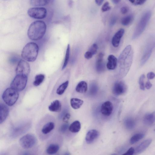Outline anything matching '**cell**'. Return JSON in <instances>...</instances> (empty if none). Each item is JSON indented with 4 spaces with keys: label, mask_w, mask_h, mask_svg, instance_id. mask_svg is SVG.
<instances>
[{
    "label": "cell",
    "mask_w": 155,
    "mask_h": 155,
    "mask_svg": "<svg viewBox=\"0 0 155 155\" xmlns=\"http://www.w3.org/2000/svg\"><path fill=\"white\" fill-rule=\"evenodd\" d=\"M18 91L11 87L6 89L2 95V98L6 104L9 106L13 105L18 98Z\"/></svg>",
    "instance_id": "5"
},
{
    "label": "cell",
    "mask_w": 155,
    "mask_h": 155,
    "mask_svg": "<svg viewBox=\"0 0 155 155\" xmlns=\"http://www.w3.org/2000/svg\"><path fill=\"white\" fill-rule=\"evenodd\" d=\"M151 139H147L138 146L135 150V154L140 153L144 151L150 145L152 142Z\"/></svg>",
    "instance_id": "15"
},
{
    "label": "cell",
    "mask_w": 155,
    "mask_h": 155,
    "mask_svg": "<svg viewBox=\"0 0 155 155\" xmlns=\"http://www.w3.org/2000/svg\"><path fill=\"white\" fill-rule=\"evenodd\" d=\"M70 53V45L69 44L68 45L66 49V52L65 55V57L64 60L63 65L62 67V69H64L67 66L69 58Z\"/></svg>",
    "instance_id": "33"
},
{
    "label": "cell",
    "mask_w": 155,
    "mask_h": 155,
    "mask_svg": "<svg viewBox=\"0 0 155 155\" xmlns=\"http://www.w3.org/2000/svg\"><path fill=\"white\" fill-rule=\"evenodd\" d=\"M155 46V43L150 45L147 47L141 60L140 64L141 65H143L149 58Z\"/></svg>",
    "instance_id": "16"
},
{
    "label": "cell",
    "mask_w": 155,
    "mask_h": 155,
    "mask_svg": "<svg viewBox=\"0 0 155 155\" xmlns=\"http://www.w3.org/2000/svg\"><path fill=\"white\" fill-rule=\"evenodd\" d=\"M127 89L126 85L122 81L116 82L114 84L112 89L113 93L116 95H120L124 94Z\"/></svg>",
    "instance_id": "10"
},
{
    "label": "cell",
    "mask_w": 155,
    "mask_h": 155,
    "mask_svg": "<svg viewBox=\"0 0 155 155\" xmlns=\"http://www.w3.org/2000/svg\"><path fill=\"white\" fill-rule=\"evenodd\" d=\"M71 117V115L69 113H67L65 114L63 117V121L65 123H67Z\"/></svg>",
    "instance_id": "37"
},
{
    "label": "cell",
    "mask_w": 155,
    "mask_h": 155,
    "mask_svg": "<svg viewBox=\"0 0 155 155\" xmlns=\"http://www.w3.org/2000/svg\"><path fill=\"white\" fill-rule=\"evenodd\" d=\"M144 124L147 125H150L155 122V111L153 112L146 114L143 118Z\"/></svg>",
    "instance_id": "20"
},
{
    "label": "cell",
    "mask_w": 155,
    "mask_h": 155,
    "mask_svg": "<svg viewBox=\"0 0 155 155\" xmlns=\"http://www.w3.org/2000/svg\"><path fill=\"white\" fill-rule=\"evenodd\" d=\"M143 134H137L133 136L130 139V143L131 144H134L139 141L144 137Z\"/></svg>",
    "instance_id": "30"
},
{
    "label": "cell",
    "mask_w": 155,
    "mask_h": 155,
    "mask_svg": "<svg viewBox=\"0 0 155 155\" xmlns=\"http://www.w3.org/2000/svg\"><path fill=\"white\" fill-rule=\"evenodd\" d=\"M117 18L115 16H113L111 18L110 21V25L111 26L114 25L116 22Z\"/></svg>",
    "instance_id": "40"
},
{
    "label": "cell",
    "mask_w": 155,
    "mask_h": 155,
    "mask_svg": "<svg viewBox=\"0 0 155 155\" xmlns=\"http://www.w3.org/2000/svg\"><path fill=\"white\" fill-rule=\"evenodd\" d=\"M104 1V0H95L96 4L98 6L101 5Z\"/></svg>",
    "instance_id": "45"
},
{
    "label": "cell",
    "mask_w": 155,
    "mask_h": 155,
    "mask_svg": "<svg viewBox=\"0 0 155 155\" xmlns=\"http://www.w3.org/2000/svg\"><path fill=\"white\" fill-rule=\"evenodd\" d=\"M38 51L39 47L37 44L33 42H29L23 48L21 56L26 61L33 62L37 58Z\"/></svg>",
    "instance_id": "3"
},
{
    "label": "cell",
    "mask_w": 155,
    "mask_h": 155,
    "mask_svg": "<svg viewBox=\"0 0 155 155\" xmlns=\"http://www.w3.org/2000/svg\"><path fill=\"white\" fill-rule=\"evenodd\" d=\"M74 4V2L72 0H68V5L69 7L71 8Z\"/></svg>",
    "instance_id": "46"
},
{
    "label": "cell",
    "mask_w": 155,
    "mask_h": 155,
    "mask_svg": "<svg viewBox=\"0 0 155 155\" xmlns=\"http://www.w3.org/2000/svg\"><path fill=\"white\" fill-rule=\"evenodd\" d=\"M133 16L129 15L123 18L121 20V24L124 26L129 25L133 20Z\"/></svg>",
    "instance_id": "32"
},
{
    "label": "cell",
    "mask_w": 155,
    "mask_h": 155,
    "mask_svg": "<svg viewBox=\"0 0 155 155\" xmlns=\"http://www.w3.org/2000/svg\"><path fill=\"white\" fill-rule=\"evenodd\" d=\"M145 75L144 74L141 75L139 80V84L140 85V88L142 90H144L145 88L144 80L145 78Z\"/></svg>",
    "instance_id": "34"
},
{
    "label": "cell",
    "mask_w": 155,
    "mask_h": 155,
    "mask_svg": "<svg viewBox=\"0 0 155 155\" xmlns=\"http://www.w3.org/2000/svg\"><path fill=\"white\" fill-rule=\"evenodd\" d=\"M51 0H30L32 5L35 6H44L48 5Z\"/></svg>",
    "instance_id": "25"
},
{
    "label": "cell",
    "mask_w": 155,
    "mask_h": 155,
    "mask_svg": "<svg viewBox=\"0 0 155 155\" xmlns=\"http://www.w3.org/2000/svg\"><path fill=\"white\" fill-rule=\"evenodd\" d=\"M9 112L8 107L3 104L0 105V123L4 122L7 118Z\"/></svg>",
    "instance_id": "18"
},
{
    "label": "cell",
    "mask_w": 155,
    "mask_h": 155,
    "mask_svg": "<svg viewBox=\"0 0 155 155\" xmlns=\"http://www.w3.org/2000/svg\"><path fill=\"white\" fill-rule=\"evenodd\" d=\"M135 149L133 147L130 148L123 155H132L134 154Z\"/></svg>",
    "instance_id": "38"
},
{
    "label": "cell",
    "mask_w": 155,
    "mask_h": 155,
    "mask_svg": "<svg viewBox=\"0 0 155 155\" xmlns=\"http://www.w3.org/2000/svg\"><path fill=\"white\" fill-rule=\"evenodd\" d=\"M48 109L52 112H60L61 109V104L60 102L57 100L53 101L49 106Z\"/></svg>",
    "instance_id": "19"
},
{
    "label": "cell",
    "mask_w": 155,
    "mask_h": 155,
    "mask_svg": "<svg viewBox=\"0 0 155 155\" xmlns=\"http://www.w3.org/2000/svg\"><path fill=\"white\" fill-rule=\"evenodd\" d=\"M36 139L32 134H28L21 137L19 140L20 146L23 148L28 149L33 146L36 143Z\"/></svg>",
    "instance_id": "8"
},
{
    "label": "cell",
    "mask_w": 155,
    "mask_h": 155,
    "mask_svg": "<svg viewBox=\"0 0 155 155\" xmlns=\"http://www.w3.org/2000/svg\"><path fill=\"white\" fill-rule=\"evenodd\" d=\"M27 80L26 76L16 75L11 83V87L18 91H21L25 88Z\"/></svg>",
    "instance_id": "6"
},
{
    "label": "cell",
    "mask_w": 155,
    "mask_h": 155,
    "mask_svg": "<svg viewBox=\"0 0 155 155\" xmlns=\"http://www.w3.org/2000/svg\"><path fill=\"white\" fill-rule=\"evenodd\" d=\"M124 33V29L121 28L114 34L112 38L111 41L112 45L114 47L117 48L119 46L121 39Z\"/></svg>",
    "instance_id": "12"
},
{
    "label": "cell",
    "mask_w": 155,
    "mask_h": 155,
    "mask_svg": "<svg viewBox=\"0 0 155 155\" xmlns=\"http://www.w3.org/2000/svg\"><path fill=\"white\" fill-rule=\"evenodd\" d=\"M45 78V75L42 74L37 75L35 77L33 85L35 86L40 85L43 81Z\"/></svg>",
    "instance_id": "31"
},
{
    "label": "cell",
    "mask_w": 155,
    "mask_h": 155,
    "mask_svg": "<svg viewBox=\"0 0 155 155\" xmlns=\"http://www.w3.org/2000/svg\"><path fill=\"white\" fill-rule=\"evenodd\" d=\"M84 101L80 99L75 98H71L70 100V104L71 107L74 109L79 108L82 105Z\"/></svg>",
    "instance_id": "23"
},
{
    "label": "cell",
    "mask_w": 155,
    "mask_h": 155,
    "mask_svg": "<svg viewBox=\"0 0 155 155\" xmlns=\"http://www.w3.org/2000/svg\"><path fill=\"white\" fill-rule=\"evenodd\" d=\"M104 54L100 53L98 55L96 63V69L98 73H101L105 70V65L103 61Z\"/></svg>",
    "instance_id": "13"
},
{
    "label": "cell",
    "mask_w": 155,
    "mask_h": 155,
    "mask_svg": "<svg viewBox=\"0 0 155 155\" xmlns=\"http://www.w3.org/2000/svg\"><path fill=\"white\" fill-rule=\"evenodd\" d=\"M46 28V25L44 21L38 20L34 21L29 27L27 32L28 36L31 40H38L44 35Z\"/></svg>",
    "instance_id": "2"
},
{
    "label": "cell",
    "mask_w": 155,
    "mask_h": 155,
    "mask_svg": "<svg viewBox=\"0 0 155 155\" xmlns=\"http://www.w3.org/2000/svg\"><path fill=\"white\" fill-rule=\"evenodd\" d=\"M151 16L150 11L145 13L141 17L133 35L132 38L135 39L139 37L144 30Z\"/></svg>",
    "instance_id": "4"
},
{
    "label": "cell",
    "mask_w": 155,
    "mask_h": 155,
    "mask_svg": "<svg viewBox=\"0 0 155 155\" xmlns=\"http://www.w3.org/2000/svg\"><path fill=\"white\" fill-rule=\"evenodd\" d=\"M125 124L126 128L130 130L134 129L135 127L136 123L135 120L130 117L127 118L124 121Z\"/></svg>",
    "instance_id": "28"
},
{
    "label": "cell",
    "mask_w": 155,
    "mask_h": 155,
    "mask_svg": "<svg viewBox=\"0 0 155 155\" xmlns=\"http://www.w3.org/2000/svg\"><path fill=\"white\" fill-rule=\"evenodd\" d=\"M28 14L30 17L37 19L45 18L47 15L46 9L43 7L30 8L28 11Z\"/></svg>",
    "instance_id": "7"
},
{
    "label": "cell",
    "mask_w": 155,
    "mask_h": 155,
    "mask_svg": "<svg viewBox=\"0 0 155 155\" xmlns=\"http://www.w3.org/2000/svg\"><path fill=\"white\" fill-rule=\"evenodd\" d=\"M69 127L68 124H63L60 128V130L62 133L65 132L67 130Z\"/></svg>",
    "instance_id": "39"
},
{
    "label": "cell",
    "mask_w": 155,
    "mask_h": 155,
    "mask_svg": "<svg viewBox=\"0 0 155 155\" xmlns=\"http://www.w3.org/2000/svg\"><path fill=\"white\" fill-rule=\"evenodd\" d=\"M108 61L106 64L107 68L109 70H114L117 67L118 61L117 58L114 55L110 54L107 58Z\"/></svg>",
    "instance_id": "17"
},
{
    "label": "cell",
    "mask_w": 155,
    "mask_h": 155,
    "mask_svg": "<svg viewBox=\"0 0 155 155\" xmlns=\"http://www.w3.org/2000/svg\"><path fill=\"white\" fill-rule=\"evenodd\" d=\"M113 110L112 103L109 101H107L103 103L101 108L102 114L106 116H109L111 114Z\"/></svg>",
    "instance_id": "11"
},
{
    "label": "cell",
    "mask_w": 155,
    "mask_h": 155,
    "mask_svg": "<svg viewBox=\"0 0 155 155\" xmlns=\"http://www.w3.org/2000/svg\"><path fill=\"white\" fill-rule=\"evenodd\" d=\"M152 86V84L148 80L147 81L145 84V87L147 89H149Z\"/></svg>",
    "instance_id": "44"
},
{
    "label": "cell",
    "mask_w": 155,
    "mask_h": 155,
    "mask_svg": "<svg viewBox=\"0 0 155 155\" xmlns=\"http://www.w3.org/2000/svg\"><path fill=\"white\" fill-rule=\"evenodd\" d=\"M129 1L132 3L134 4L135 2V0H129Z\"/></svg>",
    "instance_id": "48"
},
{
    "label": "cell",
    "mask_w": 155,
    "mask_h": 155,
    "mask_svg": "<svg viewBox=\"0 0 155 155\" xmlns=\"http://www.w3.org/2000/svg\"><path fill=\"white\" fill-rule=\"evenodd\" d=\"M128 11L129 8L127 6L123 7L120 9V12L123 14L127 13Z\"/></svg>",
    "instance_id": "42"
},
{
    "label": "cell",
    "mask_w": 155,
    "mask_h": 155,
    "mask_svg": "<svg viewBox=\"0 0 155 155\" xmlns=\"http://www.w3.org/2000/svg\"><path fill=\"white\" fill-rule=\"evenodd\" d=\"M68 84L69 81H67L60 85L57 90V94L59 95L63 94L67 88Z\"/></svg>",
    "instance_id": "29"
},
{
    "label": "cell",
    "mask_w": 155,
    "mask_h": 155,
    "mask_svg": "<svg viewBox=\"0 0 155 155\" xmlns=\"http://www.w3.org/2000/svg\"><path fill=\"white\" fill-rule=\"evenodd\" d=\"M54 127V124L52 122H49L45 124L43 127L41 131L44 134H47L53 130Z\"/></svg>",
    "instance_id": "26"
},
{
    "label": "cell",
    "mask_w": 155,
    "mask_h": 155,
    "mask_svg": "<svg viewBox=\"0 0 155 155\" xmlns=\"http://www.w3.org/2000/svg\"><path fill=\"white\" fill-rule=\"evenodd\" d=\"M111 9V7L109 5L108 2H105L102 5L101 10L102 12H105L110 10Z\"/></svg>",
    "instance_id": "36"
},
{
    "label": "cell",
    "mask_w": 155,
    "mask_h": 155,
    "mask_svg": "<svg viewBox=\"0 0 155 155\" xmlns=\"http://www.w3.org/2000/svg\"><path fill=\"white\" fill-rule=\"evenodd\" d=\"M147 77L149 80H151L155 77V74L153 72H150L147 74Z\"/></svg>",
    "instance_id": "41"
},
{
    "label": "cell",
    "mask_w": 155,
    "mask_h": 155,
    "mask_svg": "<svg viewBox=\"0 0 155 155\" xmlns=\"http://www.w3.org/2000/svg\"><path fill=\"white\" fill-rule=\"evenodd\" d=\"M89 90L90 93L92 94L96 93L98 90V87L97 84L94 82L91 83L90 86Z\"/></svg>",
    "instance_id": "35"
},
{
    "label": "cell",
    "mask_w": 155,
    "mask_h": 155,
    "mask_svg": "<svg viewBox=\"0 0 155 155\" xmlns=\"http://www.w3.org/2000/svg\"><path fill=\"white\" fill-rule=\"evenodd\" d=\"M120 0H111L112 3L115 4H117L120 1Z\"/></svg>",
    "instance_id": "47"
},
{
    "label": "cell",
    "mask_w": 155,
    "mask_h": 155,
    "mask_svg": "<svg viewBox=\"0 0 155 155\" xmlns=\"http://www.w3.org/2000/svg\"><path fill=\"white\" fill-rule=\"evenodd\" d=\"M29 64L25 60H21L18 64L15 70L16 75H22L28 77L30 72Z\"/></svg>",
    "instance_id": "9"
},
{
    "label": "cell",
    "mask_w": 155,
    "mask_h": 155,
    "mask_svg": "<svg viewBox=\"0 0 155 155\" xmlns=\"http://www.w3.org/2000/svg\"><path fill=\"white\" fill-rule=\"evenodd\" d=\"M87 89V84L84 81H80L76 86V91L80 93H85Z\"/></svg>",
    "instance_id": "22"
},
{
    "label": "cell",
    "mask_w": 155,
    "mask_h": 155,
    "mask_svg": "<svg viewBox=\"0 0 155 155\" xmlns=\"http://www.w3.org/2000/svg\"><path fill=\"white\" fill-rule=\"evenodd\" d=\"M81 128V124L78 120H76L73 122L69 127L70 131L74 133L78 132Z\"/></svg>",
    "instance_id": "24"
},
{
    "label": "cell",
    "mask_w": 155,
    "mask_h": 155,
    "mask_svg": "<svg viewBox=\"0 0 155 155\" xmlns=\"http://www.w3.org/2000/svg\"><path fill=\"white\" fill-rule=\"evenodd\" d=\"M147 0H136L134 4L136 5H141L143 4Z\"/></svg>",
    "instance_id": "43"
},
{
    "label": "cell",
    "mask_w": 155,
    "mask_h": 155,
    "mask_svg": "<svg viewBox=\"0 0 155 155\" xmlns=\"http://www.w3.org/2000/svg\"><path fill=\"white\" fill-rule=\"evenodd\" d=\"M133 51L130 45L127 46L120 54L118 60L119 76L122 78L129 72L132 63Z\"/></svg>",
    "instance_id": "1"
},
{
    "label": "cell",
    "mask_w": 155,
    "mask_h": 155,
    "mask_svg": "<svg viewBox=\"0 0 155 155\" xmlns=\"http://www.w3.org/2000/svg\"><path fill=\"white\" fill-rule=\"evenodd\" d=\"M59 145L56 144L50 145L46 149V152L49 154H53L56 153L59 150Z\"/></svg>",
    "instance_id": "27"
},
{
    "label": "cell",
    "mask_w": 155,
    "mask_h": 155,
    "mask_svg": "<svg viewBox=\"0 0 155 155\" xmlns=\"http://www.w3.org/2000/svg\"><path fill=\"white\" fill-rule=\"evenodd\" d=\"M98 48V46L96 44H93L89 50L85 53L84 55L85 58L87 59L92 58L93 55L97 52Z\"/></svg>",
    "instance_id": "21"
},
{
    "label": "cell",
    "mask_w": 155,
    "mask_h": 155,
    "mask_svg": "<svg viewBox=\"0 0 155 155\" xmlns=\"http://www.w3.org/2000/svg\"><path fill=\"white\" fill-rule=\"evenodd\" d=\"M99 135V133L96 130L92 129L89 130L85 137L86 142L88 144L92 143L98 137Z\"/></svg>",
    "instance_id": "14"
}]
</instances>
